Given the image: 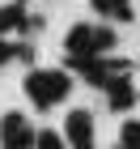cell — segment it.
Instances as JSON below:
<instances>
[{
  "label": "cell",
  "instance_id": "6da1fadb",
  "mask_svg": "<svg viewBox=\"0 0 140 149\" xmlns=\"http://www.w3.org/2000/svg\"><path fill=\"white\" fill-rule=\"evenodd\" d=\"M21 90H26V98L34 102V111H51V107H59L68 98L72 77L64 68H30L21 77Z\"/></svg>",
  "mask_w": 140,
  "mask_h": 149
},
{
  "label": "cell",
  "instance_id": "7a4b0ae2",
  "mask_svg": "<svg viewBox=\"0 0 140 149\" xmlns=\"http://www.w3.org/2000/svg\"><path fill=\"white\" fill-rule=\"evenodd\" d=\"M68 68L72 72H81L85 81H89L93 90H110L115 81H123L132 72L128 60H106V56H93V60H68Z\"/></svg>",
  "mask_w": 140,
  "mask_h": 149
},
{
  "label": "cell",
  "instance_id": "3957f363",
  "mask_svg": "<svg viewBox=\"0 0 140 149\" xmlns=\"http://www.w3.org/2000/svg\"><path fill=\"white\" fill-rule=\"evenodd\" d=\"M38 132L21 111H4L0 115V149H34Z\"/></svg>",
  "mask_w": 140,
  "mask_h": 149
},
{
  "label": "cell",
  "instance_id": "277c9868",
  "mask_svg": "<svg viewBox=\"0 0 140 149\" xmlns=\"http://www.w3.org/2000/svg\"><path fill=\"white\" fill-rule=\"evenodd\" d=\"M64 56L68 60H93L98 56V26H72L64 34Z\"/></svg>",
  "mask_w": 140,
  "mask_h": 149
},
{
  "label": "cell",
  "instance_id": "5b68a950",
  "mask_svg": "<svg viewBox=\"0 0 140 149\" xmlns=\"http://www.w3.org/2000/svg\"><path fill=\"white\" fill-rule=\"evenodd\" d=\"M64 136H68L72 149H93V111H85V107L68 111V119H64Z\"/></svg>",
  "mask_w": 140,
  "mask_h": 149
},
{
  "label": "cell",
  "instance_id": "8992f818",
  "mask_svg": "<svg viewBox=\"0 0 140 149\" xmlns=\"http://www.w3.org/2000/svg\"><path fill=\"white\" fill-rule=\"evenodd\" d=\"M132 102H136V85H132V77L115 81V85L106 90V107H110V111H132Z\"/></svg>",
  "mask_w": 140,
  "mask_h": 149
},
{
  "label": "cell",
  "instance_id": "52a82bcc",
  "mask_svg": "<svg viewBox=\"0 0 140 149\" xmlns=\"http://www.w3.org/2000/svg\"><path fill=\"white\" fill-rule=\"evenodd\" d=\"M26 26V9H21V0H9V4H0V38L13 34V30H21Z\"/></svg>",
  "mask_w": 140,
  "mask_h": 149
},
{
  "label": "cell",
  "instance_id": "ba28073f",
  "mask_svg": "<svg viewBox=\"0 0 140 149\" xmlns=\"http://www.w3.org/2000/svg\"><path fill=\"white\" fill-rule=\"evenodd\" d=\"M89 4L102 13V17H119V22L132 17V0H89Z\"/></svg>",
  "mask_w": 140,
  "mask_h": 149
},
{
  "label": "cell",
  "instance_id": "9c48e42d",
  "mask_svg": "<svg viewBox=\"0 0 140 149\" xmlns=\"http://www.w3.org/2000/svg\"><path fill=\"white\" fill-rule=\"evenodd\" d=\"M119 145H123V149H140V119H123V128H119Z\"/></svg>",
  "mask_w": 140,
  "mask_h": 149
},
{
  "label": "cell",
  "instance_id": "30bf717a",
  "mask_svg": "<svg viewBox=\"0 0 140 149\" xmlns=\"http://www.w3.org/2000/svg\"><path fill=\"white\" fill-rule=\"evenodd\" d=\"M34 149H72V145H68V136H64V132L43 128V132H38V141H34Z\"/></svg>",
  "mask_w": 140,
  "mask_h": 149
},
{
  "label": "cell",
  "instance_id": "8fae6325",
  "mask_svg": "<svg viewBox=\"0 0 140 149\" xmlns=\"http://www.w3.org/2000/svg\"><path fill=\"white\" fill-rule=\"evenodd\" d=\"M115 30H110V26H98V56H110V51H115Z\"/></svg>",
  "mask_w": 140,
  "mask_h": 149
},
{
  "label": "cell",
  "instance_id": "7c38bea8",
  "mask_svg": "<svg viewBox=\"0 0 140 149\" xmlns=\"http://www.w3.org/2000/svg\"><path fill=\"white\" fill-rule=\"evenodd\" d=\"M13 56H17V47H13V43H4V38H0V64H9Z\"/></svg>",
  "mask_w": 140,
  "mask_h": 149
},
{
  "label": "cell",
  "instance_id": "4fadbf2b",
  "mask_svg": "<svg viewBox=\"0 0 140 149\" xmlns=\"http://www.w3.org/2000/svg\"><path fill=\"white\" fill-rule=\"evenodd\" d=\"M119 149H123V145H119Z\"/></svg>",
  "mask_w": 140,
  "mask_h": 149
},
{
  "label": "cell",
  "instance_id": "5bb4252c",
  "mask_svg": "<svg viewBox=\"0 0 140 149\" xmlns=\"http://www.w3.org/2000/svg\"><path fill=\"white\" fill-rule=\"evenodd\" d=\"M21 4H26V0H21Z\"/></svg>",
  "mask_w": 140,
  "mask_h": 149
}]
</instances>
